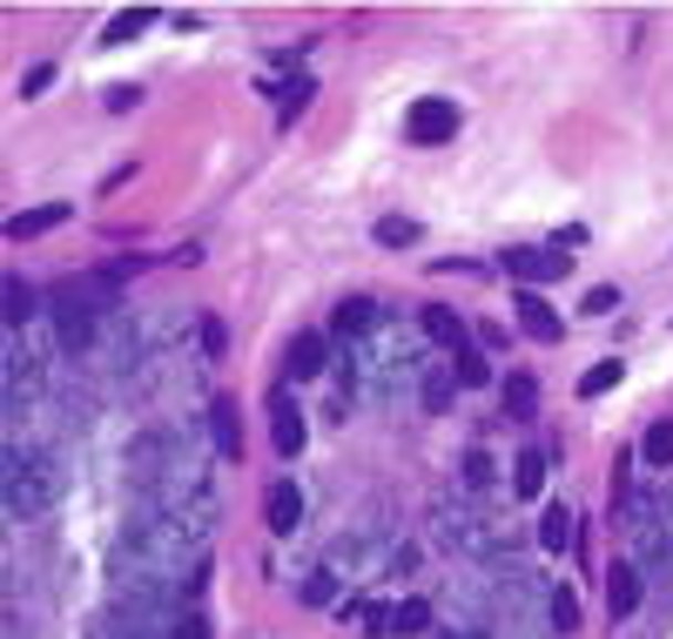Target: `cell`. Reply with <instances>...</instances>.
<instances>
[{
	"label": "cell",
	"mask_w": 673,
	"mask_h": 639,
	"mask_svg": "<svg viewBox=\"0 0 673 639\" xmlns=\"http://www.w3.org/2000/svg\"><path fill=\"white\" fill-rule=\"evenodd\" d=\"M270 425H277V451H283V458H297V451H303V411L290 405V390H277V397H270Z\"/></svg>",
	"instance_id": "obj_8"
},
{
	"label": "cell",
	"mask_w": 673,
	"mask_h": 639,
	"mask_svg": "<svg viewBox=\"0 0 673 639\" xmlns=\"http://www.w3.org/2000/svg\"><path fill=\"white\" fill-rule=\"evenodd\" d=\"M68 222V202H41V209H21L14 222H8V243H34V235H48V229H61Z\"/></svg>",
	"instance_id": "obj_7"
},
{
	"label": "cell",
	"mask_w": 673,
	"mask_h": 639,
	"mask_svg": "<svg viewBox=\"0 0 673 639\" xmlns=\"http://www.w3.org/2000/svg\"><path fill=\"white\" fill-rule=\"evenodd\" d=\"M168 639H209V626H203L196 612H183V619H176V632H168Z\"/></svg>",
	"instance_id": "obj_32"
},
{
	"label": "cell",
	"mask_w": 673,
	"mask_h": 639,
	"mask_svg": "<svg viewBox=\"0 0 673 639\" xmlns=\"http://www.w3.org/2000/svg\"><path fill=\"white\" fill-rule=\"evenodd\" d=\"M377 243L384 250H411L417 243V222L411 216H377Z\"/></svg>",
	"instance_id": "obj_18"
},
{
	"label": "cell",
	"mask_w": 673,
	"mask_h": 639,
	"mask_svg": "<svg viewBox=\"0 0 673 639\" xmlns=\"http://www.w3.org/2000/svg\"><path fill=\"white\" fill-rule=\"evenodd\" d=\"M323 364H330L323 331H297V337H290V357H283V377H290V384H310V377H323Z\"/></svg>",
	"instance_id": "obj_4"
},
{
	"label": "cell",
	"mask_w": 673,
	"mask_h": 639,
	"mask_svg": "<svg viewBox=\"0 0 673 639\" xmlns=\"http://www.w3.org/2000/svg\"><path fill=\"white\" fill-rule=\"evenodd\" d=\"M330 599H336V579L330 573H310L303 579V606H330Z\"/></svg>",
	"instance_id": "obj_27"
},
{
	"label": "cell",
	"mask_w": 673,
	"mask_h": 639,
	"mask_svg": "<svg viewBox=\"0 0 673 639\" xmlns=\"http://www.w3.org/2000/svg\"><path fill=\"white\" fill-rule=\"evenodd\" d=\"M0 471H8V512H14V518H34V512L54 499V485L41 478V464H34L21 444L8 451V464H0Z\"/></svg>",
	"instance_id": "obj_1"
},
{
	"label": "cell",
	"mask_w": 673,
	"mask_h": 639,
	"mask_svg": "<svg viewBox=\"0 0 673 639\" xmlns=\"http://www.w3.org/2000/svg\"><path fill=\"white\" fill-rule=\"evenodd\" d=\"M417 324H425V337H432L438 350H472V344H465V324H458V310H452V303H425V316H417Z\"/></svg>",
	"instance_id": "obj_6"
},
{
	"label": "cell",
	"mask_w": 673,
	"mask_h": 639,
	"mask_svg": "<svg viewBox=\"0 0 673 639\" xmlns=\"http://www.w3.org/2000/svg\"><path fill=\"white\" fill-rule=\"evenodd\" d=\"M445 639H478V632H445Z\"/></svg>",
	"instance_id": "obj_34"
},
{
	"label": "cell",
	"mask_w": 673,
	"mask_h": 639,
	"mask_svg": "<svg viewBox=\"0 0 673 639\" xmlns=\"http://www.w3.org/2000/svg\"><path fill=\"white\" fill-rule=\"evenodd\" d=\"M505 411H512V418H532V411H539V377H532V370H512V377H505Z\"/></svg>",
	"instance_id": "obj_12"
},
{
	"label": "cell",
	"mask_w": 673,
	"mask_h": 639,
	"mask_svg": "<svg viewBox=\"0 0 673 639\" xmlns=\"http://www.w3.org/2000/svg\"><path fill=\"white\" fill-rule=\"evenodd\" d=\"M498 263L512 270L519 283H559V276L572 270V256H566V250H526V243H519V250H505Z\"/></svg>",
	"instance_id": "obj_3"
},
{
	"label": "cell",
	"mask_w": 673,
	"mask_h": 639,
	"mask_svg": "<svg viewBox=\"0 0 673 639\" xmlns=\"http://www.w3.org/2000/svg\"><path fill=\"white\" fill-rule=\"evenodd\" d=\"M512 485H519V499H539V485H546V458H539V451H519Z\"/></svg>",
	"instance_id": "obj_19"
},
{
	"label": "cell",
	"mask_w": 673,
	"mask_h": 639,
	"mask_svg": "<svg viewBox=\"0 0 673 639\" xmlns=\"http://www.w3.org/2000/svg\"><path fill=\"white\" fill-rule=\"evenodd\" d=\"M277 95V115L283 122H297L303 108H310V95H317V82H310V74H297V82H283V88H270Z\"/></svg>",
	"instance_id": "obj_14"
},
{
	"label": "cell",
	"mask_w": 673,
	"mask_h": 639,
	"mask_svg": "<svg viewBox=\"0 0 673 639\" xmlns=\"http://www.w3.org/2000/svg\"><path fill=\"white\" fill-rule=\"evenodd\" d=\"M48 88H54V61H34V67L21 74V95L34 102V95H48Z\"/></svg>",
	"instance_id": "obj_26"
},
{
	"label": "cell",
	"mask_w": 673,
	"mask_h": 639,
	"mask_svg": "<svg viewBox=\"0 0 673 639\" xmlns=\"http://www.w3.org/2000/svg\"><path fill=\"white\" fill-rule=\"evenodd\" d=\"M640 458L653 464V471H666L673 464V425L660 418V425H646V438H640Z\"/></svg>",
	"instance_id": "obj_16"
},
{
	"label": "cell",
	"mask_w": 673,
	"mask_h": 639,
	"mask_svg": "<svg viewBox=\"0 0 673 639\" xmlns=\"http://www.w3.org/2000/svg\"><path fill=\"white\" fill-rule=\"evenodd\" d=\"M364 632H371V639L397 632V612H391V606H364Z\"/></svg>",
	"instance_id": "obj_28"
},
{
	"label": "cell",
	"mask_w": 673,
	"mask_h": 639,
	"mask_svg": "<svg viewBox=\"0 0 673 639\" xmlns=\"http://www.w3.org/2000/svg\"><path fill=\"white\" fill-rule=\"evenodd\" d=\"M404 135H411V142H452V135H458V108H452L445 95H425V102H411V115H404Z\"/></svg>",
	"instance_id": "obj_2"
},
{
	"label": "cell",
	"mask_w": 673,
	"mask_h": 639,
	"mask_svg": "<svg viewBox=\"0 0 673 639\" xmlns=\"http://www.w3.org/2000/svg\"><path fill=\"white\" fill-rule=\"evenodd\" d=\"M102 102H108V108H115V115H122V108H135V102H142V88H108V95H102Z\"/></svg>",
	"instance_id": "obj_33"
},
{
	"label": "cell",
	"mask_w": 673,
	"mask_h": 639,
	"mask_svg": "<svg viewBox=\"0 0 673 639\" xmlns=\"http://www.w3.org/2000/svg\"><path fill=\"white\" fill-rule=\"evenodd\" d=\"M263 518H270V532H297V518H303V492L290 485V478H277V485H270Z\"/></svg>",
	"instance_id": "obj_9"
},
{
	"label": "cell",
	"mask_w": 673,
	"mask_h": 639,
	"mask_svg": "<svg viewBox=\"0 0 673 639\" xmlns=\"http://www.w3.org/2000/svg\"><path fill=\"white\" fill-rule=\"evenodd\" d=\"M519 337H532V344H559V337H566L559 310H552L546 296H532V290H519Z\"/></svg>",
	"instance_id": "obj_5"
},
{
	"label": "cell",
	"mask_w": 673,
	"mask_h": 639,
	"mask_svg": "<svg viewBox=\"0 0 673 639\" xmlns=\"http://www.w3.org/2000/svg\"><path fill=\"white\" fill-rule=\"evenodd\" d=\"M566 532H572L566 505H546V512H539V545H546V552H559V545H566Z\"/></svg>",
	"instance_id": "obj_20"
},
{
	"label": "cell",
	"mask_w": 673,
	"mask_h": 639,
	"mask_svg": "<svg viewBox=\"0 0 673 639\" xmlns=\"http://www.w3.org/2000/svg\"><path fill=\"white\" fill-rule=\"evenodd\" d=\"M465 485H478V492L491 485V451H485V444H472V451H465Z\"/></svg>",
	"instance_id": "obj_25"
},
{
	"label": "cell",
	"mask_w": 673,
	"mask_h": 639,
	"mask_svg": "<svg viewBox=\"0 0 673 639\" xmlns=\"http://www.w3.org/2000/svg\"><path fill=\"white\" fill-rule=\"evenodd\" d=\"M452 377H458V390H478L491 370H485V357H478V350H458V370H452Z\"/></svg>",
	"instance_id": "obj_24"
},
{
	"label": "cell",
	"mask_w": 673,
	"mask_h": 639,
	"mask_svg": "<svg viewBox=\"0 0 673 639\" xmlns=\"http://www.w3.org/2000/svg\"><path fill=\"white\" fill-rule=\"evenodd\" d=\"M397 632H404V639L432 632V599H404V606H397Z\"/></svg>",
	"instance_id": "obj_22"
},
{
	"label": "cell",
	"mask_w": 673,
	"mask_h": 639,
	"mask_svg": "<svg viewBox=\"0 0 673 639\" xmlns=\"http://www.w3.org/2000/svg\"><path fill=\"white\" fill-rule=\"evenodd\" d=\"M28 316H34V290H28L21 276H8V331H21Z\"/></svg>",
	"instance_id": "obj_23"
},
{
	"label": "cell",
	"mask_w": 673,
	"mask_h": 639,
	"mask_svg": "<svg viewBox=\"0 0 673 639\" xmlns=\"http://www.w3.org/2000/svg\"><path fill=\"white\" fill-rule=\"evenodd\" d=\"M546 612H552V632H579V599H572L566 586H552V599H546Z\"/></svg>",
	"instance_id": "obj_21"
},
{
	"label": "cell",
	"mask_w": 673,
	"mask_h": 639,
	"mask_svg": "<svg viewBox=\"0 0 673 639\" xmlns=\"http://www.w3.org/2000/svg\"><path fill=\"white\" fill-rule=\"evenodd\" d=\"M607 606H613V619L640 612V566H607Z\"/></svg>",
	"instance_id": "obj_10"
},
{
	"label": "cell",
	"mask_w": 673,
	"mask_h": 639,
	"mask_svg": "<svg viewBox=\"0 0 673 639\" xmlns=\"http://www.w3.org/2000/svg\"><path fill=\"white\" fill-rule=\"evenodd\" d=\"M148 28H155V8H128V14H115V21L102 28V48H122V41L148 34Z\"/></svg>",
	"instance_id": "obj_13"
},
{
	"label": "cell",
	"mask_w": 673,
	"mask_h": 639,
	"mask_svg": "<svg viewBox=\"0 0 673 639\" xmlns=\"http://www.w3.org/2000/svg\"><path fill=\"white\" fill-rule=\"evenodd\" d=\"M452 384H458V377H425V405H432V411L452 405Z\"/></svg>",
	"instance_id": "obj_30"
},
{
	"label": "cell",
	"mask_w": 673,
	"mask_h": 639,
	"mask_svg": "<svg viewBox=\"0 0 673 639\" xmlns=\"http://www.w3.org/2000/svg\"><path fill=\"white\" fill-rule=\"evenodd\" d=\"M620 303V290H586V303H579V316H593V310H613Z\"/></svg>",
	"instance_id": "obj_31"
},
{
	"label": "cell",
	"mask_w": 673,
	"mask_h": 639,
	"mask_svg": "<svg viewBox=\"0 0 673 639\" xmlns=\"http://www.w3.org/2000/svg\"><path fill=\"white\" fill-rule=\"evenodd\" d=\"M222 344H229V331H222V316H203V350H209V357H222Z\"/></svg>",
	"instance_id": "obj_29"
},
{
	"label": "cell",
	"mask_w": 673,
	"mask_h": 639,
	"mask_svg": "<svg viewBox=\"0 0 673 639\" xmlns=\"http://www.w3.org/2000/svg\"><path fill=\"white\" fill-rule=\"evenodd\" d=\"M620 377H627V364H620V357H600L593 370H586V377H579V397H607V390H613Z\"/></svg>",
	"instance_id": "obj_17"
},
{
	"label": "cell",
	"mask_w": 673,
	"mask_h": 639,
	"mask_svg": "<svg viewBox=\"0 0 673 639\" xmlns=\"http://www.w3.org/2000/svg\"><path fill=\"white\" fill-rule=\"evenodd\" d=\"M209 425H216V451H222V458H236V451H242V431H236V405H229V397H216Z\"/></svg>",
	"instance_id": "obj_15"
},
{
	"label": "cell",
	"mask_w": 673,
	"mask_h": 639,
	"mask_svg": "<svg viewBox=\"0 0 673 639\" xmlns=\"http://www.w3.org/2000/svg\"><path fill=\"white\" fill-rule=\"evenodd\" d=\"M377 316H384V310H377L371 296H344V303H336V331H344V337H364Z\"/></svg>",
	"instance_id": "obj_11"
}]
</instances>
